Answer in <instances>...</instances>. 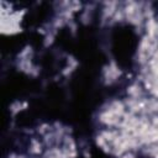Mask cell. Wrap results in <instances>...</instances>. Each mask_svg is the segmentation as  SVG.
I'll return each mask as SVG.
<instances>
[{"label": "cell", "instance_id": "obj_1", "mask_svg": "<svg viewBox=\"0 0 158 158\" xmlns=\"http://www.w3.org/2000/svg\"><path fill=\"white\" fill-rule=\"evenodd\" d=\"M43 148V144L37 139V138H31L30 141V147H28V153L32 154V156H40L42 153V149Z\"/></svg>", "mask_w": 158, "mask_h": 158}, {"label": "cell", "instance_id": "obj_4", "mask_svg": "<svg viewBox=\"0 0 158 158\" xmlns=\"http://www.w3.org/2000/svg\"><path fill=\"white\" fill-rule=\"evenodd\" d=\"M53 38H54V35L49 31V32L46 35V37H44V46H49V44L53 42Z\"/></svg>", "mask_w": 158, "mask_h": 158}, {"label": "cell", "instance_id": "obj_2", "mask_svg": "<svg viewBox=\"0 0 158 158\" xmlns=\"http://www.w3.org/2000/svg\"><path fill=\"white\" fill-rule=\"evenodd\" d=\"M95 143H96V146L99 147V148H101L105 153H111V144L99 133V135H96V137H95Z\"/></svg>", "mask_w": 158, "mask_h": 158}, {"label": "cell", "instance_id": "obj_5", "mask_svg": "<svg viewBox=\"0 0 158 158\" xmlns=\"http://www.w3.org/2000/svg\"><path fill=\"white\" fill-rule=\"evenodd\" d=\"M118 158H136V154H135L133 151H127V152L122 153Z\"/></svg>", "mask_w": 158, "mask_h": 158}, {"label": "cell", "instance_id": "obj_3", "mask_svg": "<svg viewBox=\"0 0 158 158\" xmlns=\"http://www.w3.org/2000/svg\"><path fill=\"white\" fill-rule=\"evenodd\" d=\"M123 20H126V16H125L123 9L118 6V9L116 10V12L114 14V16H112V19H111L110 21H112V22H122Z\"/></svg>", "mask_w": 158, "mask_h": 158}]
</instances>
